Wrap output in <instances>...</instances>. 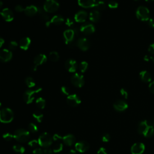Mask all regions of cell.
<instances>
[{
  "instance_id": "6da1fadb",
  "label": "cell",
  "mask_w": 154,
  "mask_h": 154,
  "mask_svg": "<svg viewBox=\"0 0 154 154\" xmlns=\"http://www.w3.org/2000/svg\"><path fill=\"white\" fill-rule=\"evenodd\" d=\"M138 132L145 137L149 138L153 135L154 128L153 126L149 124L147 121H143L139 124Z\"/></svg>"
},
{
  "instance_id": "7a4b0ae2",
  "label": "cell",
  "mask_w": 154,
  "mask_h": 154,
  "mask_svg": "<svg viewBox=\"0 0 154 154\" xmlns=\"http://www.w3.org/2000/svg\"><path fill=\"white\" fill-rule=\"evenodd\" d=\"M14 113L9 108H4L0 110V122L3 123H8L13 121Z\"/></svg>"
},
{
  "instance_id": "3957f363",
  "label": "cell",
  "mask_w": 154,
  "mask_h": 154,
  "mask_svg": "<svg viewBox=\"0 0 154 154\" xmlns=\"http://www.w3.org/2000/svg\"><path fill=\"white\" fill-rule=\"evenodd\" d=\"M30 137V132L24 129L17 130L13 134V138L17 142L20 143H25L28 142Z\"/></svg>"
},
{
  "instance_id": "277c9868",
  "label": "cell",
  "mask_w": 154,
  "mask_h": 154,
  "mask_svg": "<svg viewBox=\"0 0 154 154\" xmlns=\"http://www.w3.org/2000/svg\"><path fill=\"white\" fill-rule=\"evenodd\" d=\"M39 145L41 147L48 148L53 144V137L48 132L42 133L38 139Z\"/></svg>"
},
{
  "instance_id": "5b68a950",
  "label": "cell",
  "mask_w": 154,
  "mask_h": 154,
  "mask_svg": "<svg viewBox=\"0 0 154 154\" xmlns=\"http://www.w3.org/2000/svg\"><path fill=\"white\" fill-rule=\"evenodd\" d=\"M135 15L138 19L142 21H148L150 19V11L144 6H140L136 10Z\"/></svg>"
},
{
  "instance_id": "8992f818",
  "label": "cell",
  "mask_w": 154,
  "mask_h": 154,
  "mask_svg": "<svg viewBox=\"0 0 154 154\" xmlns=\"http://www.w3.org/2000/svg\"><path fill=\"white\" fill-rule=\"evenodd\" d=\"M60 5L56 0H46L44 9L46 13H54L58 10Z\"/></svg>"
},
{
  "instance_id": "52a82bcc",
  "label": "cell",
  "mask_w": 154,
  "mask_h": 154,
  "mask_svg": "<svg viewBox=\"0 0 154 154\" xmlns=\"http://www.w3.org/2000/svg\"><path fill=\"white\" fill-rule=\"evenodd\" d=\"M42 90V88H37L35 90H28L24 93L23 98L25 102L27 104H31L35 99V96L36 93H39Z\"/></svg>"
},
{
  "instance_id": "ba28073f",
  "label": "cell",
  "mask_w": 154,
  "mask_h": 154,
  "mask_svg": "<svg viewBox=\"0 0 154 154\" xmlns=\"http://www.w3.org/2000/svg\"><path fill=\"white\" fill-rule=\"evenodd\" d=\"M71 83L76 87H82L84 84V76L78 73H76L71 77Z\"/></svg>"
},
{
  "instance_id": "9c48e42d",
  "label": "cell",
  "mask_w": 154,
  "mask_h": 154,
  "mask_svg": "<svg viewBox=\"0 0 154 154\" xmlns=\"http://www.w3.org/2000/svg\"><path fill=\"white\" fill-rule=\"evenodd\" d=\"M81 102L80 98L76 95V94H72L67 96V103L68 105L72 107H75L79 105Z\"/></svg>"
},
{
  "instance_id": "30bf717a",
  "label": "cell",
  "mask_w": 154,
  "mask_h": 154,
  "mask_svg": "<svg viewBox=\"0 0 154 154\" xmlns=\"http://www.w3.org/2000/svg\"><path fill=\"white\" fill-rule=\"evenodd\" d=\"M75 33L73 29H68L64 31L63 37L66 45H71L73 42L75 36Z\"/></svg>"
},
{
  "instance_id": "8fae6325",
  "label": "cell",
  "mask_w": 154,
  "mask_h": 154,
  "mask_svg": "<svg viewBox=\"0 0 154 154\" xmlns=\"http://www.w3.org/2000/svg\"><path fill=\"white\" fill-rule=\"evenodd\" d=\"M13 54L11 51L7 49L0 50V62L4 63L9 62L11 60Z\"/></svg>"
},
{
  "instance_id": "7c38bea8",
  "label": "cell",
  "mask_w": 154,
  "mask_h": 154,
  "mask_svg": "<svg viewBox=\"0 0 154 154\" xmlns=\"http://www.w3.org/2000/svg\"><path fill=\"white\" fill-rule=\"evenodd\" d=\"M76 46L83 51H87L90 46V42L85 37H81L76 42Z\"/></svg>"
},
{
  "instance_id": "4fadbf2b",
  "label": "cell",
  "mask_w": 154,
  "mask_h": 154,
  "mask_svg": "<svg viewBox=\"0 0 154 154\" xmlns=\"http://www.w3.org/2000/svg\"><path fill=\"white\" fill-rule=\"evenodd\" d=\"M0 15L6 22H11L14 19V15L12 11L8 8H5L0 11Z\"/></svg>"
},
{
  "instance_id": "5bb4252c",
  "label": "cell",
  "mask_w": 154,
  "mask_h": 154,
  "mask_svg": "<svg viewBox=\"0 0 154 154\" xmlns=\"http://www.w3.org/2000/svg\"><path fill=\"white\" fill-rule=\"evenodd\" d=\"M80 31L85 35H90L95 31V28L92 24H85L81 25Z\"/></svg>"
},
{
  "instance_id": "9a60e30c",
  "label": "cell",
  "mask_w": 154,
  "mask_h": 154,
  "mask_svg": "<svg viewBox=\"0 0 154 154\" xmlns=\"http://www.w3.org/2000/svg\"><path fill=\"white\" fill-rule=\"evenodd\" d=\"M75 149L81 153H84L87 151L90 148L89 144L85 141H80L75 143Z\"/></svg>"
},
{
  "instance_id": "2e32d148",
  "label": "cell",
  "mask_w": 154,
  "mask_h": 154,
  "mask_svg": "<svg viewBox=\"0 0 154 154\" xmlns=\"http://www.w3.org/2000/svg\"><path fill=\"white\" fill-rule=\"evenodd\" d=\"M65 67L68 72L74 73L78 68V64L75 60L69 59L65 62Z\"/></svg>"
},
{
  "instance_id": "e0dca14e",
  "label": "cell",
  "mask_w": 154,
  "mask_h": 154,
  "mask_svg": "<svg viewBox=\"0 0 154 154\" xmlns=\"http://www.w3.org/2000/svg\"><path fill=\"white\" fill-rule=\"evenodd\" d=\"M145 150V146L143 143H136L134 144L131 149L132 154H142Z\"/></svg>"
},
{
  "instance_id": "ac0fdd59",
  "label": "cell",
  "mask_w": 154,
  "mask_h": 154,
  "mask_svg": "<svg viewBox=\"0 0 154 154\" xmlns=\"http://www.w3.org/2000/svg\"><path fill=\"white\" fill-rule=\"evenodd\" d=\"M113 107L117 112H123L128 108V105L124 101L118 100L114 103Z\"/></svg>"
},
{
  "instance_id": "d6986e66",
  "label": "cell",
  "mask_w": 154,
  "mask_h": 154,
  "mask_svg": "<svg viewBox=\"0 0 154 154\" xmlns=\"http://www.w3.org/2000/svg\"><path fill=\"white\" fill-rule=\"evenodd\" d=\"M24 12L28 16L30 17L34 16L37 13H38V7L34 5L27 6L26 8H25Z\"/></svg>"
},
{
  "instance_id": "ffe728a7",
  "label": "cell",
  "mask_w": 154,
  "mask_h": 154,
  "mask_svg": "<svg viewBox=\"0 0 154 154\" xmlns=\"http://www.w3.org/2000/svg\"><path fill=\"white\" fill-rule=\"evenodd\" d=\"M96 1V0H78V4L83 8H88L95 7Z\"/></svg>"
},
{
  "instance_id": "44dd1931",
  "label": "cell",
  "mask_w": 154,
  "mask_h": 154,
  "mask_svg": "<svg viewBox=\"0 0 154 154\" xmlns=\"http://www.w3.org/2000/svg\"><path fill=\"white\" fill-rule=\"evenodd\" d=\"M87 18V13L85 11H79L75 15V20L77 22H84Z\"/></svg>"
},
{
  "instance_id": "7402d4cb",
  "label": "cell",
  "mask_w": 154,
  "mask_h": 154,
  "mask_svg": "<svg viewBox=\"0 0 154 154\" xmlns=\"http://www.w3.org/2000/svg\"><path fill=\"white\" fill-rule=\"evenodd\" d=\"M47 61V57L43 54H40L35 57L34 59V65L39 66L46 63Z\"/></svg>"
},
{
  "instance_id": "603a6c76",
  "label": "cell",
  "mask_w": 154,
  "mask_h": 154,
  "mask_svg": "<svg viewBox=\"0 0 154 154\" xmlns=\"http://www.w3.org/2000/svg\"><path fill=\"white\" fill-rule=\"evenodd\" d=\"M63 143L68 146H71L75 143L76 139L72 134H67L63 137L62 139Z\"/></svg>"
},
{
  "instance_id": "cb8c5ba5",
  "label": "cell",
  "mask_w": 154,
  "mask_h": 154,
  "mask_svg": "<svg viewBox=\"0 0 154 154\" xmlns=\"http://www.w3.org/2000/svg\"><path fill=\"white\" fill-rule=\"evenodd\" d=\"M31 44V39L30 37H25L21 39L19 41V46L21 49L26 51L28 49L30 45Z\"/></svg>"
},
{
  "instance_id": "d4e9b609",
  "label": "cell",
  "mask_w": 154,
  "mask_h": 154,
  "mask_svg": "<svg viewBox=\"0 0 154 154\" xmlns=\"http://www.w3.org/2000/svg\"><path fill=\"white\" fill-rule=\"evenodd\" d=\"M141 80L144 83H149L152 80V76L151 74L146 71H142L139 74Z\"/></svg>"
},
{
  "instance_id": "484cf974",
  "label": "cell",
  "mask_w": 154,
  "mask_h": 154,
  "mask_svg": "<svg viewBox=\"0 0 154 154\" xmlns=\"http://www.w3.org/2000/svg\"><path fill=\"white\" fill-rule=\"evenodd\" d=\"M101 18V13L97 10H92L89 14V19L93 22H97Z\"/></svg>"
},
{
  "instance_id": "4316f807",
  "label": "cell",
  "mask_w": 154,
  "mask_h": 154,
  "mask_svg": "<svg viewBox=\"0 0 154 154\" xmlns=\"http://www.w3.org/2000/svg\"><path fill=\"white\" fill-rule=\"evenodd\" d=\"M64 21H65L64 18L60 15H55L50 20L51 24L55 25H60L62 23H63Z\"/></svg>"
},
{
  "instance_id": "83f0119b",
  "label": "cell",
  "mask_w": 154,
  "mask_h": 154,
  "mask_svg": "<svg viewBox=\"0 0 154 154\" xmlns=\"http://www.w3.org/2000/svg\"><path fill=\"white\" fill-rule=\"evenodd\" d=\"M38 14L39 15L40 18L45 21V22L49 21V16L48 15L47 13L44 10V8H42L40 7H38Z\"/></svg>"
},
{
  "instance_id": "f1b7e54d",
  "label": "cell",
  "mask_w": 154,
  "mask_h": 154,
  "mask_svg": "<svg viewBox=\"0 0 154 154\" xmlns=\"http://www.w3.org/2000/svg\"><path fill=\"white\" fill-rule=\"evenodd\" d=\"M107 5L103 0H98L96 1L95 6L94 7L96 8V10H104L106 8Z\"/></svg>"
},
{
  "instance_id": "f546056e",
  "label": "cell",
  "mask_w": 154,
  "mask_h": 154,
  "mask_svg": "<svg viewBox=\"0 0 154 154\" xmlns=\"http://www.w3.org/2000/svg\"><path fill=\"white\" fill-rule=\"evenodd\" d=\"M36 104L40 109H44L46 105V101L43 98H39L36 101Z\"/></svg>"
},
{
  "instance_id": "4dcf8cb0",
  "label": "cell",
  "mask_w": 154,
  "mask_h": 154,
  "mask_svg": "<svg viewBox=\"0 0 154 154\" xmlns=\"http://www.w3.org/2000/svg\"><path fill=\"white\" fill-rule=\"evenodd\" d=\"M25 84H26V85L28 86V87L29 88H33L36 85V83H35V80H34L32 77H30V76L27 77V78L25 80Z\"/></svg>"
},
{
  "instance_id": "1f68e13d",
  "label": "cell",
  "mask_w": 154,
  "mask_h": 154,
  "mask_svg": "<svg viewBox=\"0 0 154 154\" xmlns=\"http://www.w3.org/2000/svg\"><path fill=\"white\" fill-rule=\"evenodd\" d=\"M49 58L51 62H55L58 60L60 58V56L58 53L56 52V51H52V52H51L49 54Z\"/></svg>"
},
{
  "instance_id": "d6a6232c",
  "label": "cell",
  "mask_w": 154,
  "mask_h": 154,
  "mask_svg": "<svg viewBox=\"0 0 154 154\" xmlns=\"http://www.w3.org/2000/svg\"><path fill=\"white\" fill-rule=\"evenodd\" d=\"M33 116L39 123L42 122L43 118H44V115H43V114L41 112H38V111H36V112H34L33 114Z\"/></svg>"
},
{
  "instance_id": "836d02e7",
  "label": "cell",
  "mask_w": 154,
  "mask_h": 154,
  "mask_svg": "<svg viewBox=\"0 0 154 154\" xmlns=\"http://www.w3.org/2000/svg\"><path fill=\"white\" fill-rule=\"evenodd\" d=\"M13 151L16 152V153H21V154H22L25 152V148L22 146H21V145H19V144H15L13 146Z\"/></svg>"
},
{
  "instance_id": "e575fe53",
  "label": "cell",
  "mask_w": 154,
  "mask_h": 154,
  "mask_svg": "<svg viewBox=\"0 0 154 154\" xmlns=\"http://www.w3.org/2000/svg\"><path fill=\"white\" fill-rule=\"evenodd\" d=\"M63 149V145L62 143H57L56 144L55 146H54V148L53 149V151L54 153H59L62 151Z\"/></svg>"
},
{
  "instance_id": "d590c367",
  "label": "cell",
  "mask_w": 154,
  "mask_h": 154,
  "mask_svg": "<svg viewBox=\"0 0 154 154\" xmlns=\"http://www.w3.org/2000/svg\"><path fill=\"white\" fill-rule=\"evenodd\" d=\"M88 68V63L86 62H81V63L80 64L79 66V69L81 72L82 73H84L85 71H87Z\"/></svg>"
},
{
  "instance_id": "8d00e7d4",
  "label": "cell",
  "mask_w": 154,
  "mask_h": 154,
  "mask_svg": "<svg viewBox=\"0 0 154 154\" xmlns=\"http://www.w3.org/2000/svg\"><path fill=\"white\" fill-rule=\"evenodd\" d=\"M28 129L30 130V132H31L32 133L35 134L38 131V128L36 126V124L33 123H30L28 125Z\"/></svg>"
},
{
  "instance_id": "74e56055",
  "label": "cell",
  "mask_w": 154,
  "mask_h": 154,
  "mask_svg": "<svg viewBox=\"0 0 154 154\" xmlns=\"http://www.w3.org/2000/svg\"><path fill=\"white\" fill-rule=\"evenodd\" d=\"M3 137L5 140H6L7 142H10L13 139V135L10 132H7V133H5L3 134Z\"/></svg>"
},
{
  "instance_id": "f35d334b",
  "label": "cell",
  "mask_w": 154,
  "mask_h": 154,
  "mask_svg": "<svg viewBox=\"0 0 154 154\" xmlns=\"http://www.w3.org/2000/svg\"><path fill=\"white\" fill-rule=\"evenodd\" d=\"M18 46V44L16 41H11L8 44V48L10 50H15Z\"/></svg>"
},
{
  "instance_id": "ab89813d",
  "label": "cell",
  "mask_w": 154,
  "mask_h": 154,
  "mask_svg": "<svg viewBox=\"0 0 154 154\" xmlns=\"http://www.w3.org/2000/svg\"><path fill=\"white\" fill-rule=\"evenodd\" d=\"M108 6L109 8H112V9H114V8H117L119 6V4L118 3H117L116 1H111L110 2L108 3Z\"/></svg>"
},
{
  "instance_id": "60d3db41",
  "label": "cell",
  "mask_w": 154,
  "mask_h": 154,
  "mask_svg": "<svg viewBox=\"0 0 154 154\" xmlns=\"http://www.w3.org/2000/svg\"><path fill=\"white\" fill-rule=\"evenodd\" d=\"M61 92L64 95H66V96H69L70 95V91L69 89H68L67 87L66 86H62L61 87Z\"/></svg>"
},
{
  "instance_id": "b9f144b4",
  "label": "cell",
  "mask_w": 154,
  "mask_h": 154,
  "mask_svg": "<svg viewBox=\"0 0 154 154\" xmlns=\"http://www.w3.org/2000/svg\"><path fill=\"white\" fill-rule=\"evenodd\" d=\"M28 144L29 146H30L31 148H35V147H36L37 146V145L39 144L38 140H35V139L30 140V141L28 142Z\"/></svg>"
},
{
  "instance_id": "7bdbcfd3",
  "label": "cell",
  "mask_w": 154,
  "mask_h": 154,
  "mask_svg": "<svg viewBox=\"0 0 154 154\" xmlns=\"http://www.w3.org/2000/svg\"><path fill=\"white\" fill-rule=\"evenodd\" d=\"M110 135L108 134H104L102 136V140L103 142L107 143L110 140Z\"/></svg>"
},
{
  "instance_id": "ee69618b",
  "label": "cell",
  "mask_w": 154,
  "mask_h": 154,
  "mask_svg": "<svg viewBox=\"0 0 154 154\" xmlns=\"http://www.w3.org/2000/svg\"><path fill=\"white\" fill-rule=\"evenodd\" d=\"M120 93H121V95L125 98V99H127L128 97V92H127V90L123 88L121 89V90H120Z\"/></svg>"
},
{
  "instance_id": "f6af8a7d",
  "label": "cell",
  "mask_w": 154,
  "mask_h": 154,
  "mask_svg": "<svg viewBox=\"0 0 154 154\" xmlns=\"http://www.w3.org/2000/svg\"><path fill=\"white\" fill-rule=\"evenodd\" d=\"M53 141H58V140H62L63 139V137L60 135L58 134H55L53 136Z\"/></svg>"
},
{
  "instance_id": "bcb514c9",
  "label": "cell",
  "mask_w": 154,
  "mask_h": 154,
  "mask_svg": "<svg viewBox=\"0 0 154 154\" xmlns=\"http://www.w3.org/2000/svg\"><path fill=\"white\" fill-rule=\"evenodd\" d=\"M74 24V21L71 18H67L66 20V25L68 27H72Z\"/></svg>"
},
{
  "instance_id": "7dc6e473",
  "label": "cell",
  "mask_w": 154,
  "mask_h": 154,
  "mask_svg": "<svg viewBox=\"0 0 154 154\" xmlns=\"http://www.w3.org/2000/svg\"><path fill=\"white\" fill-rule=\"evenodd\" d=\"M15 10L17 12H19V13H21V12H24V9L25 8L21 5H18L16 6L15 7Z\"/></svg>"
},
{
  "instance_id": "c3c4849f",
  "label": "cell",
  "mask_w": 154,
  "mask_h": 154,
  "mask_svg": "<svg viewBox=\"0 0 154 154\" xmlns=\"http://www.w3.org/2000/svg\"><path fill=\"white\" fill-rule=\"evenodd\" d=\"M33 154H44V151L40 148H36L33 151Z\"/></svg>"
},
{
  "instance_id": "681fc988",
  "label": "cell",
  "mask_w": 154,
  "mask_h": 154,
  "mask_svg": "<svg viewBox=\"0 0 154 154\" xmlns=\"http://www.w3.org/2000/svg\"><path fill=\"white\" fill-rule=\"evenodd\" d=\"M148 51L149 52L152 54H154V43L153 44H151L148 48Z\"/></svg>"
},
{
  "instance_id": "f907efd6",
  "label": "cell",
  "mask_w": 154,
  "mask_h": 154,
  "mask_svg": "<svg viewBox=\"0 0 154 154\" xmlns=\"http://www.w3.org/2000/svg\"><path fill=\"white\" fill-rule=\"evenodd\" d=\"M97 154H107V152L104 148L102 147L98 151Z\"/></svg>"
},
{
  "instance_id": "816d5d0a",
  "label": "cell",
  "mask_w": 154,
  "mask_h": 154,
  "mask_svg": "<svg viewBox=\"0 0 154 154\" xmlns=\"http://www.w3.org/2000/svg\"><path fill=\"white\" fill-rule=\"evenodd\" d=\"M149 26L152 28H154V19L153 18H151L148 20V21Z\"/></svg>"
},
{
  "instance_id": "f5cc1de1",
  "label": "cell",
  "mask_w": 154,
  "mask_h": 154,
  "mask_svg": "<svg viewBox=\"0 0 154 154\" xmlns=\"http://www.w3.org/2000/svg\"><path fill=\"white\" fill-rule=\"evenodd\" d=\"M149 89L151 92L154 94V81L150 83V84L149 85Z\"/></svg>"
},
{
  "instance_id": "db71d44e",
  "label": "cell",
  "mask_w": 154,
  "mask_h": 154,
  "mask_svg": "<svg viewBox=\"0 0 154 154\" xmlns=\"http://www.w3.org/2000/svg\"><path fill=\"white\" fill-rule=\"evenodd\" d=\"M53 151L51 149L49 148H45L44 150V154H53Z\"/></svg>"
},
{
  "instance_id": "11a10c76",
  "label": "cell",
  "mask_w": 154,
  "mask_h": 154,
  "mask_svg": "<svg viewBox=\"0 0 154 154\" xmlns=\"http://www.w3.org/2000/svg\"><path fill=\"white\" fill-rule=\"evenodd\" d=\"M144 60L145 62H149L151 60V57H149L148 55H145L144 57Z\"/></svg>"
},
{
  "instance_id": "9f6ffc18",
  "label": "cell",
  "mask_w": 154,
  "mask_h": 154,
  "mask_svg": "<svg viewBox=\"0 0 154 154\" xmlns=\"http://www.w3.org/2000/svg\"><path fill=\"white\" fill-rule=\"evenodd\" d=\"M4 40L3 38L0 37V48L2 47V46L4 45Z\"/></svg>"
},
{
  "instance_id": "6f0895ef",
  "label": "cell",
  "mask_w": 154,
  "mask_h": 154,
  "mask_svg": "<svg viewBox=\"0 0 154 154\" xmlns=\"http://www.w3.org/2000/svg\"><path fill=\"white\" fill-rule=\"evenodd\" d=\"M69 154H76V151L74 150V149H72L69 151Z\"/></svg>"
},
{
  "instance_id": "680465c9",
  "label": "cell",
  "mask_w": 154,
  "mask_h": 154,
  "mask_svg": "<svg viewBox=\"0 0 154 154\" xmlns=\"http://www.w3.org/2000/svg\"><path fill=\"white\" fill-rule=\"evenodd\" d=\"M145 1H146L147 3H151V2L153 1L154 0H145Z\"/></svg>"
},
{
  "instance_id": "91938a15",
  "label": "cell",
  "mask_w": 154,
  "mask_h": 154,
  "mask_svg": "<svg viewBox=\"0 0 154 154\" xmlns=\"http://www.w3.org/2000/svg\"><path fill=\"white\" fill-rule=\"evenodd\" d=\"M3 2L1 1V0H0V8H1L3 6Z\"/></svg>"
},
{
  "instance_id": "94428289",
  "label": "cell",
  "mask_w": 154,
  "mask_h": 154,
  "mask_svg": "<svg viewBox=\"0 0 154 154\" xmlns=\"http://www.w3.org/2000/svg\"><path fill=\"white\" fill-rule=\"evenodd\" d=\"M151 60H152V62H153V63L154 64V58H153V57H151Z\"/></svg>"
},
{
  "instance_id": "6125c7cd",
  "label": "cell",
  "mask_w": 154,
  "mask_h": 154,
  "mask_svg": "<svg viewBox=\"0 0 154 154\" xmlns=\"http://www.w3.org/2000/svg\"><path fill=\"white\" fill-rule=\"evenodd\" d=\"M1 102H0V107H1Z\"/></svg>"
},
{
  "instance_id": "be15d7a7",
  "label": "cell",
  "mask_w": 154,
  "mask_h": 154,
  "mask_svg": "<svg viewBox=\"0 0 154 154\" xmlns=\"http://www.w3.org/2000/svg\"><path fill=\"white\" fill-rule=\"evenodd\" d=\"M134 1H139V0H134Z\"/></svg>"
},
{
  "instance_id": "e7e4bbea",
  "label": "cell",
  "mask_w": 154,
  "mask_h": 154,
  "mask_svg": "<svg viewBox=\"0 0 154 154\" xmlns=\"http://www.w3.org/2000/svg\"><path fill=\"white\" fill-rule=\"evenodd\" d=\"M153 58H154V57H153Z\"/></svg>"
}]
</instances>
